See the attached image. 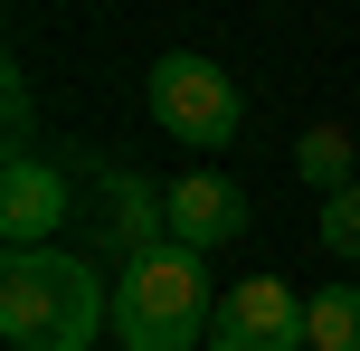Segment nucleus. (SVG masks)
Returning <instances> with one entry per match:
<instances>
[{"label": "nucleus", "mask_w": 360, "mask_h": 351, "mask_svg": "<svg viewBox=\"0 0 360 351\" xmlns=\"http://www.w3.org/2000/svg\"><path fill=\"white\" fill-rule=\"evenodd\" d=\"M0 333L10 351H86L95 333H114V295L76 247H38L0 266Z\"/></svg>", "instance_id": "1"}, {"label": "nucleus", "mask_w": 360, "mask_h": 351, "mask_svg": "<svg viewBox=\"0 0 360 351\" xmlns=\"http://www.w3.org/2000/svg\"><path fill=\"white\" fill-rule=\"evenodd\" d=\"M218 323V295H209V266L190 247H152L114 276V342L124 351H199Z\"/></svg>", "instance_id": "2"}, {"label": "nucleus", "mask_w": 360, "mask_h": 351, "mask_svg": "<svg viewBox=\"0 0 360 351\" xmlns=\"http://www.w3.org/2000/svg\"><path fill=\"white\" fill-rule=\"evenodd\" d=\"M143 105H152V124L171 133V143H190V152H228L237 143V76L218 67V57H190V48H171V57H152V76H143Z\"/></svg>", "instance_id": "3"}, {"label": "nucleus", "mask_w": 360, "mask_h": 351, "mask_svg": "<svg viewBox=\"0 0 360 351\" xmlns=\"http://www.w3.org/2000/svg\"><path fill=\"white\" fill-rule=\"evenodd\" d=\"M67 209H76L67 162H38V152L0 162V238H10V257H38V247H57Z\"/></svg>", "instance_id": "4"}, {"label": "nucleus", "mask_w": 360, "mask_h": 351, "mask_svg": "<svg viewBox=\"0 0 360 351\" xmlns=\"http://www.w3.org/2000/svg\"><path fill=\"white\" fill-rule=\"evenodd\" d=\"M304 342V295L285 276H247L218 295V323H209V351H294Z\"/></svg>", "instance_id": "5"}, {"label": "nucleus", "mask_w": 360, "mask_h": 351, "mask_svg": "<svg viewBox=\"0 0 360 351\" xmlns=\"http://www.w3.org/2000/svg\"><path fill=\"white\" fill-rule=\"evenodd\" d=\"M162 200H171V247H190V257L247 238V190H237L228 171H190V181L162 190Z\"/></svg>", "instance_id": "6"}, {"label": "nucleus", "mask_w": 360, "mask_h": 351, "mask_svg": "<svg viewBox=\"0 0 360 351\" xmlns=\"http://www.w3.org/2000/svg\"><path fill=\"white\" fill-rule=\"evenodd\" d=\"M86 181H95V200H105V247L114 257H152V247L171 238V200L143 181V171H114V162H86Z\"/></svg>", "instance_id": "7"}, {"label": "nucleus", "mask_w": 360, "mask_h": 351, "mask_svg": "<svg viewBox=\"0 0 360 351\" xmlns=\"http://www.w3.org/2000/svg\"><path fill=\"white\" fill-rule=\"evenodd\" d=\"M294 171H304L323 200H342V190H360V171H351V133L342 124H313L304 143H294Z\"/></svg>", "instance_id": "8"}, {"label": "nucleus", "mask_w": 360, "mask_h": 351, "mask_svg": "<svg viewBox=\"0 0 360 351\" xmlns=\"http://www.w3.org/2000/svg\"><path fill=\"white\" fill-rule=\"evenodd\" d=\"M304 342H313V351H360V285H323V295H304Z\"/></svg>", "instance_id": "9"}, {"label": "nucleus", "mask_w": 360, "mask_h": 351, "mask_svg": "<svg viewBox=\"0 0 360 351\" xmlns=\"http://www.w3.org/2000/svg\"><path fill=\"white\" fill-rule=\"evenodd\" d=\"M323 247L342 266H360V190H342V200H323Z\"/></svg>", "instance_id": "10"}, {"label": "nucleus", "mask_w": 360, "mask_h": 351, "mask_svg": "<svg viewBox=\"0 0 360 351\" xmlns=\"http://www.w3.org/2000/svg\"><path fill=\"white\" fill-rule=\"evenodd\" d=\"M29 152V76H10V162Z\"/></svg>", "instance_id": "11"}]
</instances>
